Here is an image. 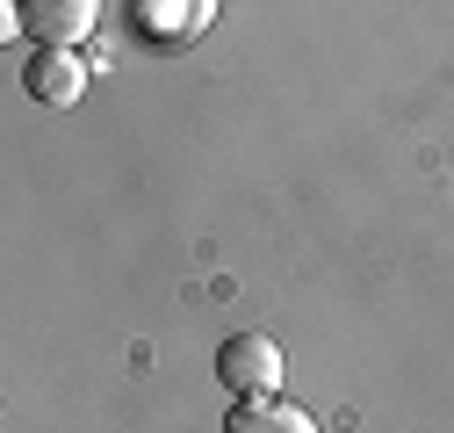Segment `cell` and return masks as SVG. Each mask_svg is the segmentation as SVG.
Segmentation results:
<instances>
[{"instance_id": "cell-1", "label": "cell", "mask_w": 454, "mask_h": 433, "mask_svg": "<svg viewBox=\"0 0 454 433\" xmlns=\"http://www.w3.org/2000/svg\"><path fill=\"white\" fill-rule=\"evenodd\" d=\"M216 383L231 390L239 405L246 398H274V383H281V347L267 340V333H231L216 347Z\"/></svg>"}, {"instance_id": "cell-2", "label": "cell", "mask_w": 454, "mask_h": 433, "mask_svg": "<svg viewBox=\"0 0 454 433\" xmlns=\"http://www.w3.org/2000/svg\"><path fill=\"white\" fill-rule=\"evenodd\" d=\"M87 59H80V51H43L36 43V59H29V73H22V87L43 101V108H73L80 94H87Z\"/></svg>"}, {"instance_id": "cell-3", "label": "cell", "mask_w": 454, "mask_h": 433, "mask_svg": "<svg viewBox=\"0 0 454 433\" xmlns=\"http://www.w3.org/2000/svg\"><path fill=\"white\" fill-rule=\"evenodd\" d=\"M22 22L36 29L43 51H73V43L101 22V8H94V0H36V8H22Z\"/></svg>"}, {"instance_id": "cell-4", "label": "cell", "mask_w": 454, "mask_h": 433, "mask_svg": "<svg viewBox=\"0 0 454 433\" xmlns=\"http://www.w3.org/2000/svg\"><path fill=\"white\" fill-rule=\"evenodd\" d=\"M130 15H137V29H145L152 43H188V36L209 29L216 8H209V0H166V8H159V0H137Z\"/></svg>"}, {"instance_id": "cell-5", "label": "cell", "mask_w": 454, "mask_h": 433, "mask_svg": "<svg viewBox=\"0 0 454 433\" xmlns=\"http://www.w3.org/2000/svg\"><path fill=\"white\" fill-rule=\"evenodd\" d=\"M223 433H317V419L303 405H281V398H246V405H231Z\"/></svg>"}]
</instances>
